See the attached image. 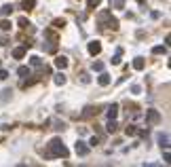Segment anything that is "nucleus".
Segmentation results:
<instances>
[{"mask_svg":"<svg viewBox=\"0 0 171 167\" xmlns=\"http://www.w3.org/2000/svg\"><path fill=\"white\" fill-rule=\"evenodd\" d=\"M49 156H68V148L63 146V142H61L59 138H55V140H51V144H49Z\"/></svg>","mask_w":171,"mask_h":167,"instance_id":"obj_1","label":"nucleus"},{"mask_svg":"<svg viewBox=\"0 0 171 167\" xmlns=\"http://www.w3.org/2000/svg\"><path fill=\"white\" fill-rule=\"evenodd\" d=\"M74 150H76V155L78 156H85V155H89V146H87L85 142H76V146H74Z\"/></svg>","mask_w":171,"mask_h":167,"instance_id":"obj_2","label":"nucleus"},{"mask_svg":"<svg viewBox=\"0 0 171 167\" xmlns=\"http://www.w3.org/2000/svg\"><path fill=\"white\" fill-rule=\"evenodd\" d=\"M89 53H91V55H99V53H101V45H99L97 40L89 42Z\"/></svg>","mask_w":171,"mask_h":167,"instance_id":"obj_3","label":"nucleus"},{"mask_svg":"<svg viewBox=\"0 0 171 167\" xmlns=\"http://www.w3.org/2000/svg\"><path fill=\"white\" fill-rule=\"evenodd\" d=\"M146 119H148V123H159V121H160V114L156 112V110H148Z\"/></svg>","mask_w":171,"mask_h":167,"instance_id":"obj_4","label":"nucleus"},{"mask_svg":"<svg viewBox=\"0 0 171 167\" xmlns=\"http://www.w3.org/2000/svg\"><path fill=\"white\" fill-rule=\"evenodd\" d=\"M159 144L160 148H169V133H159Z\"/></svg>","mask_w":171,"mask_h":167,"instance_id":"obj_5","label":"nucleus"},{"mask_svg":"<svg viewBox=\"0 0 171 167\" xmlns=\"http://www.w3.org/2000/svg\"><path fill=\"white\" fill-rule=\"evenodd\" d=\"M55 66H57L59 70H63V68H68V57H63V55H59V57H55Z\"/></svg>","mask_w":171,"mask_h":167,"instance_id":"obj_6","label":"nucleus"},{"mask_svg":"<svg viewBox=\"0 0 171 167\" xmlns=\"http://www.w3.org/2000/svg\"><path fill=\"white\" fill-rule=\"evenodd\" d=\"M108 119H116V114H118V106L116 104H112V106H108Z\"/></svg>","mask_w":171,"mask_h":167,"instance_id":"obj_7","label":"nucleus"},{"mask_svg":"<svg viewBox=\"0 0 171 167\" xmlns=\"http://www.w3.org/2000/svg\"><path fill=\"white\" fill-rule=\"evenodd\" d=\"M97 81H99V85H101V87H108V85H110V76H108L106 72H101Z\"/></svg>","mask_w":171,"mask_h":167,"instance_id":"obj_8","label":"nucleus"},{"mask_svg":"<svg viewBox=\"0 0 171 167\" xmlns=\"http://www.w3.org/2000/svg\"><path fill=\"white\" fill-rule=\"evenodd\" d=\"M25 55V47H17V49H13V57L15 59H21Z\"/></svg>","mask_w":171,"mask_h":167,"instance_id":"obj_9","label":"nucleus"},{"mask_svg":"<svg viewBox=\"0 0 171 167\" xmlns=\"http://www.w3.org/2000/svg\"><path fill=\"white\" fill-rule=\"evenodd\" d=\"M133 68L135 70H144V68H146V61L142 59V57H135L133 59Z\"/></svg>","mask_w":171,"mask_h":167,"instance_id":"obj_10","label":"nucleus"},{"mask_svg":"<svg viewBox=\"0 0 171 167\" xmlns=\"http://www.w3.org/2000/svg\"><path fill=\"white\" fill-rule=\"evenodd\" d=\"M36 7V0H24L21 2V9H25V11H32Z\"/></svg>","mask_w":171,"mask_h":167,"instance_id":"obj_11","label":"nucleus"},{"mask_svg":"<svg viewBox=\"0 0 171 167\" xmlns=\"http://www.w3.org/2000/svg\"><path fill=\"white\" fill-rule=\"evenodd\" d=\"M106 129H108L110 133H114L116 129H118V123H116L114 119H110V121H108V125H106Z\"/></svg>","mask_w":171,"mask_h":167,"instance_id":"obj_12","label":"nucleus"},{"mask_svg":"<svg viewBox=\"0 0 171 167\" xmlns=\"http://www.w3.org/2000/svg\"><path fill=\"white\" fill-rule=\"evenodd\" d=\"M121 55H122V49H116V55H114V57H112V66H118V64H121Z\"/></svg>","mask_w":171,"mask_h":167,"instance_id":"obj_13","label":"nucleus"},{"mask_svg":"<svg viewBox=\"0 0 171 167\" xmlns=\"http://www.w3.org/2000/svg\"><path fill=\"white\" fill-rule=\"evenodd\" d=\"M152 53H154V55H160V53H167V45H156V47L152 49Z\"/></svg>","mask_w":171,"mask_h":167,"instance_id":"obj_14","label":"nucleus"},{"mask_svg":"<svg viewBox=\"0 0 171 167\" xmlns=\"http://www.w3.org/2000/svg\"><path fill=\"white\" fill-rule=\"evenodd\" d=\"M17 74H19L21 78H25V76H30V68H28V66H19V70H17Z\"/></svg>","mask_w":171,"mask_h":167,"instance_id":"obj_15","label":"nucleus"},{"mask_svg":"<svg viewBox=\"0 0 171 167\" xmlns=\"http://www.w3.org/2000/svg\"><path fill=\"white\" fill-rule=\"evenodd\" d=\"M11 28H13V25H11L9 19H2V21H0V30H2V32H9Z\"/></svg>","mask_w":171,"mask_h":167,"instance_id":"obj_16","label":"nucleus"},{"mask_svg":"<svg viewBox=\"0 0 171 167\" xmlns=\"http://www.w3.org/2000/svg\"><path fill=\"white\" fill-rule=\"evenodd\" d=\"M9 97H11V89H4V91H2V95H0V102H2V104H6V102H9Z\"/></svg>","mask_w":171,"mask_h":167,"instance_id":"obj_17","label":"nucleus"},{"mask_svg":"<svg viewBox=\"0 0 171 167\" xmlns=\"http://www.w3.org/2000/svg\"><path fill=\"white\" fill-rule=\"evenodd\" d=\"M53 81H55V85H66V76H63V74H55V78H53Z\"/></svg>","mask_w":171,"mask_h":167,"instance_id":"obj_18","label":"nucleus"},{"mask_svg":"<svg viewBox=\"0 0 171 167\" xmlns=\"http://www.w3.org/2000/svg\"><path fill=\"white\" fill-rule=\"evenodd\" d=\"M125 133H127V135H135V133H137V127H135V125H127V127H125Z\"/></svg>","mask_w":171,"mask_h":167,"instance_id":"obj_19","label":"nucleus"},{"mask_svg":"<svg viewBox=\"0 0 171 167\" xmlns=\"http://www.w3.org/2000/svg\"><path fill=\"white\" fill-rule=\"evenodd\" d=\"M30 64H32V66H42V59H40V57H38V55H32V57H30Z\"/></svg>","mask_w":171,"mask_h":167,"instance_id":"obj_20","label":"nucleus"},{"mask_svg":"<svg viewBox=\"0 0 171 167\" xmlns=\"http://www.w3.org/2000/svg\"><path fill=\"white\" fill-rule=\"evenodd\" d=\"M125 7V0H112V4H110V9H122Z\"/></svg>","mask_w":171,"mask_h":167,"instance_id":"obj_21","label":"nucleus"},{"mask_svg":"<svg viewBox=\"0 0 171 167\" xmlns=\"http://www.w3.org/2000/svg\"><path fill=\"white\" fill-rule=\"evenodd\" d=\"M91 70L101 72V70H104V64H101V61H93V64H91Z\"/></svg>","mask_w":171,"mask_h":167,"instance_id":"obj_22","label":"nucleus"},{"mask_svg":"<svg viewBox=\"0 0 171 167\" xmlns=\"http://www.w3.org/2000/svg\"><path fill=\"white\" fill-rule=\"evenodd\" d=\"M87 7H89V9H97L99 0H87Z\"/></svg>","mask_w":171,"mask_h":167,"instance_id":"obj_23","label":"nucleus"},{"mask_svg":"<svg viewBox=\"0 0 171 167\" xmlns=\"http://www.w3.org/2000/svg\"><path fill=\"white\" fill-rule=\"evenodd\" d=\"M9 13H13V7L11 4H4L2 7V15H9Z\"/></svg>","mask_w":171,"mask_h":167,"instance_id":"obj_24","label":"nucleus"},{"mask_svg":"<svg viewBox=\"0 0 171 167\" xmlns=\"http://www.w3.org/2000/svg\"><path fill=\"white\" fill-rule=\"evenodd\" d=\"M17 24H19V28H28V25H30V21H28L25 17H21V19L17 21Z\"/></svg>","mask_w":171,"mask_h":167,"instance_id":"obj_25","label":"nucleus"},{"mask_svg":"<svg viewBox=\"0 0 171 167\" xmlns=\"http://www.w3.org/2000/svg\"><path fill=\"white\" fill-rule=\"evenodd\" d=\"M53 25H55V28H63V25H66V21H63V19H55V21H53Z\"/></svg>","mask_w":171,"mask_h":167,"instance_id":"obj_26","label":"nucleus"},{"mask_svg":"<svg viewBox=\"0 0 171 167\" xmlns=\"http://www.w3.org/2000/svg\"><path fill=\"white\" fill-rule=\"evenodd\" d=\"M80 81H83L85 85H89V83H91V76H89V74H83V76H80Z\"/></svg>","mask_w":171,"mask_h":167,"instance_id":"obj_27","label":"nucleus"},{"mask_svg":"<svg viewBox=\"0 0 171 167\" xmlns=\"http://www.w3.org/2000/svg\"><path fill=\"white\" fill-rule=\"evenodd\" d=\"M9 78V72L6 70H0V81H6Z\"/></svg>","mask_w":171,"mask_h":167,"instance_id":"obj_28","label":"nucleus"},{"mask_svg":"<svg viewBox=\"0 0 171 167\" xmlns=\"http://www.w3.org/2000/svg\"><path fill=\"white\" fill-rule=\"evenodd\" d=\"M139 91H142V89H139V85H133V87H131V93H135V95H137Z\"/></svg>","mask_w":171,"mask_h":167,"instance_id":"obj_29","label":"nucleus"},{"mask_svg":"<svg viewBox=\"0 0 171 167\" xmlns=\"http://www.w3.org/2000/svg\"><path fill=\"white\" fill-rule=\"evenodd\" d=\"M137 2H139V4H144V2H146V0H137Z\"/></svg>","mask_w":171,"mask_h":167,"instance_id":"obj_30","label":"nucleus"}]
</instances>
